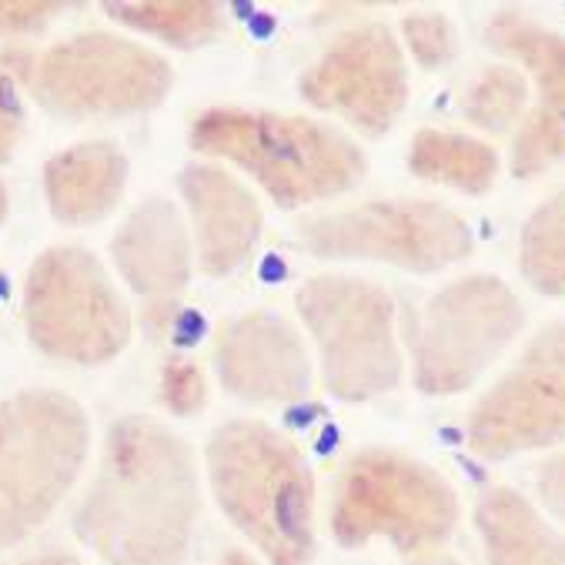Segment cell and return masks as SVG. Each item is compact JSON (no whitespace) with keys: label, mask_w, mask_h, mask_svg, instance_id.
<instances>
[{"label":"cell","mask_w":565,"mask_h":565,"mask_svg":"<svg viewBox=\"0 0 565 565\" xmlns=\"http://www.w3.org/2000/svg\"><path fill=\"white\" fill-rule=\"evenodd\" d=\"M298 245L315 258L375 262L431 275L472 255V228L462 214L438 201L385 198L305 217L298 224Z\"/></svg>","instance_id":"obj_10"},{"label":"cell","mask_w":565,"mask_h":565,"mask_svg":"<svg viewBox=\"0 0 565 565\" xmlns=\"http://www.w3.org/2000/svg\"><path fill=\"white\" fill-rule=\"evenodd\" d=\"M486 41L509 57L519 71H529L539 100L512 141V174L539 178L565 164V38L542 28L522 11H499L486 24Z\"/></svg>","instance_id":"obj_13"},{"label":"cell","mask_w":565,"mask_h":565,"mask_svg":"<svg viewBox=\"0 0 565 565\" xmlns=\"http://www.w3.org/2000/svg\"><path fill=\"white\" fill-rule=\"evenodd\" d=\"M301 97L369 138L385 135L408 100V67L395 34L385 24L338 34L301 74Z\"/></svg>","instance_id":"obj_12"},{"label":"cell","mask_w":565,"mask_h":565,"mask_svg":"<svg viewBox=\"0 0 565 565\" xmlns=\"http://www.w3.org/2000/svg\"><path fill=\"white\" fill-rule=\"evenodd\" d=\"M408 171L428 184L462 194H486L499 181V154L492 145L472 135L425 128L408 145Z\"/></svg>","instance_id":"obj_19"},{"label":"cell","mask_w":565,"mask_h":565,"mask_svg":"<svg viewBox=\"0 0 565 565\" xmlns=\"http://www.w3.org/2000/svg\"><path fill=\"white\" fill-rule=\"evenodd\" d=\"M535 495L542 502V509L565 525V448L548 456L539 469H535Z\"/></svg>","instance_id":"obj_27"},{"label":"cell","mask_w":565,"mask_h":565,"mask_svg":"<svg viewBox=\"0 0 565 565\" xmlns=\"http://www.w3.org/2000/svg\"><path fill=\"white\" fill-rule=\"evenodd\" d=\"M191 148L232 161L281 207L338 198L369 174L362 148L342 131L271 110L207 107L191 121Z\"/></svg>","instance_id":"obj_3"},{"label":"cell","mask_w":565,"mask_h":565,"mask_svg":"<svg viewBox=\"0 0 565 565\" xmlns=\"http://www.w3.org/2000/svg\"><path fill=\"white\" fill-rule=\"evenodd\" d=\"M217 509L268 565L315 558V479L301 451L262 422H224L207 441Z\"/></svg>","instance_id":"obj_2"},{"label":"cell","mask_w":565,"mask_h":565,"mask_svg":"<svg viewBox=\"0 0 565 565\" xmlns=\"http://www.w3.org/2000/svg\"><path fill=\"white\" fill-rule=\"evenodd\" d=\"M24 138V87L0 67V164H8Z\"/></svg>","instance_id":"obj_26"},{"label":"cell","mask_w":565,"mask_h":565,"mask_svg":"<svg viewBox=\"0 0 565 565\" xmlns=\"http://www.w3.org/2000/svg\"><path fill=\"white\" fill-rule=\"evenodd\" d=\"M194 258L204 275L238 271L262 242L265 211L252 188L217 164H188L178 178Z\"/></svg>","instance_id":"obj_16"},{"label":"cell","mask_w":565,"mask_h":565,"mask_svg":"<svg viewBox=\"0 0 565 565\" xmlns=\"http://www.w3.org/2000/svg\"><path fill=\"white\" fill-rule=\"evenodd\" d=\"M71 4L61 0H0V38H28L51 28Z\"/></svg>","instance_id":"obj_25"},{"label":"cell","mask_w":565,"mask_h":565,"mask_svg":"<svg viewBox=\"0 0 565 565\" xmlns=\"http://www.w3.org/2000/svg\"><path fill=\"white\" fill-rule=\"evenodd\" d=\"M459 522V499L425 462L369 448L345 466L331 499V535L345 548L388 542L405 555H435Z\"/></svg>","instance_id":"obj_6"},{"label":"cell","mask_w":565,"mask_h":565,"mask_svg":"<svg viewBox=\"0 0 565 565\" xmlns=\"http://www.w3.org/2000/svg\"><path fill=\"white\" fill-rule=\"evenodd\" d=\"M18 565H81L71 552H64V548H44V552H34V555H28L24 562H18Z\"/></svg>","instance_id":"obj_28"},{"label":"cell","mask_w":565,"mask_h":565,"mask_svg":"<svg viewBox=\"0 0 565 565\" xmlns=\"http://www.w3.org/2000/svg\"><path fill=\"white\" fill-rule=\"evenodd\" d=\"M128 188V158L110 141H81L44 164L51 214L71 228L104 221Z\"/></svg>","instance_id":"obj_17"},{"label":"cell","mask_w":565,"mask_h":565,"mask_svg":"<svg viewBox=\"0 0 565 565\" xmlns=\"http://www.w3.org/2000/svg\"><path fill=\"white\" fill-rule=\"evenodd\" d=\"M519 271L545 298H565V188L545 198L519 238Z\"/></svg>","instance_id":"obj_21"},{"label":"cell","mask_w":565,"mask_h":565,"mask_svg":"<svg viewBox=\"0 0 565 565\" xmlns=\"http://www.w3.org/2000/svg\"><path fill=\"white\" fill-rule=\"evenodd\" d=\"M0 67L67 121L145 115L168 97L174 81L158 51L110 31H81L47 51H4Z\"/></svg>","instance_id":"obj_5"},{"label":"cell","mask_w":565,"mask_h":565,"mask_svg":"<svg viewBox=\"0 0 565 565\" xmlns=\"http://www.w3.org/2000/svg\"><path fill=\"white\" fill-rule=\"evenodd\" d=\"M466 438L489 462L565 441V321L545 324L479 398Z\"/></svg>","instance_id":"obj_11"},{"label":"cell","mask_w":565,"mask_h":565,"mask_svg":"<svg viewBox=\"0 0 565 565\" xmlns=\"http://www.w3.org/2000/svg\"><path fill=\"white\" fill-rule=\"evenodd\" d=\"M198 515L201 476L191 445L148 415L110 425L74 512L77 539L104 565H184Z\"/></svg>","instance_id":"obj_1"},{"label":"cell","mask_w":565,"mask_h":565,"mask_svg":"<svg viewBox=\"0 0 565 565\" xmlns=\"http://www.w3.org/2000/svg\"><path fill=\"white\" fill-rule=\"evenodd\" d=\"M462 115L486 135H509L529 115V77L515 64L486 67L462 94Z\"/></svg>","instance_id":"obj_22"},{"label":"cell","mask_w":565,"mask_h":565,"mask_svg":"<svg viewBox=\"0 0 565 565\" xmlns=\"http://www.w3.org/2000/svg\"><path fill=\"white\" fill-rule=\"evenodd\" d=\"M525 324L519 295L495 275H466L438 288L408 328L412 379L425 395L472 388Z\"/></svg>","instance_id":"obj_8"},{"label":"cell","mask_w":565,"mask_h":565,"mask_svg":"<svg viewBox=\"0 0 565 565\" xmlns=\"http://www.w3.org/2000/svg\"><path fill=\"white\" fill-rule=\"evenodd\" d=\"M298 315L311 334L324 388L342 402L392 392L405 372L395 301L355 275H315L298 288Z\"/></svg>","instance_id":"obj_7"},{"label":"cell","mask_w":565,"mask_h":565,"mask_svg":"<svg viewBox=\"0 0 565 565\" xmlns=\"http://www.w3.org/2000/svg\"><path fill=\"white\" fill-rule=\"evenodd\" d=\"M24 324L31 345L67 365H104L131 342V311L104 265L57 245L34 258L24 281Z\"/></svg>","instance_id":"obj_9"},{"label":"cell","mask_w":565,"mask_h":565,"mask_svg":"<svg viewBox=\"0 0 565 565\" xmlns=\"http://www.w3.org/2000/svg\"><path fill=\"white\" fill-rule=\"evenodd\" d=\"M217 565H258V562H255L248 552H238V548H235V552H224V555L217 558Z\"/></svg>","instance_id":"obj_29"},{"label":"cell","mask_w":565,"mask_h":565,"mask_svg":"<svg viewBox=\"0 0 565 565\" xmlns=\"http://www.w3.org/2000/svg\"><path fill=\"white\" fill-rule=\"evenodd\" d=\"M214 369L224 385L252 405H291L311 388V359L291 321L248 311L214 334Z\"/></svg>","instance_id":"obj_14"},{"label":"cell","mask_w":565,"mask_h":565,"mask_svg":"<svg viewBox=\"0 0 565 565\" xmlns=\"http://www.w3.org/2000/svg\"><path fill=\"white\" fill-rule=\"evenodd\" d=\"M87 451L90 422L71 395L24 388L0 402V555L61 509Z\"/></svg>","instance_id":"obj_4"},{"label":"cell","mask_w":565,"mask_h":565,"mask_svg":"<svg viewBox=\"0 0 565 565\" xmlns=\"http://www.w3.org/2000/svg\"><path fill=\"white\" fill-rule=\"evenodd\" d=\"M402 41L408 47V54L435 71V67H445L451 57L459 51V38H456V28L451 21L438 11H412L402 18Z\"/></svg>","instance_id":"obj_23"},{"label":"cell","mask_w":565,"mask_h":565,"mask_svg":"<svg viewBox=\"0 0 565 565\" xmlns=\"http://www.w3.org/2000/svg\"><path fill=\"white\" fill-rule=\"evenodd\" d=\"M8 207H11V194H8V184L0 181V221L8 217Z\"/></svg>","instance_id":"obj_30"},{"label":"cell","mask_w":565,"mask_h":565,"mask_svg":"<svg viewBox=\"0 0 565 565\" xmlns=\"http://www.w3.org/2000/svg\"><path fill=\"white\" fill-rule=\"evenodd\" d=\"M110 258L125 285L148 301V318L168 321L194 262V242L178 204L168 198L141 201L110 238Z\"/></svg>","instance_id":"obj_15"},{"label":"cell","mask_w":565,"mask_h":565,"mask_svg":"<svg viewBox=\"0 0 565 565\" xmlns=\"http://www.w3.org/2000/svg\"><path fill=\"white\" fill-rule=\"evenodd\" d=\"M104 11L118 24L181 51L214 41L224 28V11L207 0H141V4H107Z\"/></svg>","instance_id":"obj_20"},{"label":"cell","mask_w":565,"mask_h":565,"mask_svg":"<svg viewBox=\"0 0 565 565\" xmlns=\"http://www.w3.org/2000/svg\"><path fill=\"white\" fill-rule=\"evenodd\" d=\"M158 395L171 415L191 418V415L204 412V405H207V379L198 362L168 359L161 369V379H158Z\"/></svg>","instance_id":"obj_24"},{"label":"cell","mask_w":565,"mask_h":565,"mask_svg":"<svg viewBox=\"0 0 565 565\" xmlns=\"http://www.w3.org/2000/svg\"><path fill=\"white\" fill-rule=\"evenodd\" d=\"M476 529L489 565H565V535L509 486H495L479 499Z\"/></svg>","instance_id":"obj_18"},{"label":"cell","mask_w":565,"mask_h":565,"mask_svg":"<svg viewBox=\"0 0 565 565\" xmlns=\"http://www.w3.org/2000/svg\"><path fill=\"white\" fill-rule=\"evenodd\" d=\"M418 565H462V562H456V558H445V555H425Z\"/></svg>","instance_id":"obj_31"}]
</instances>
